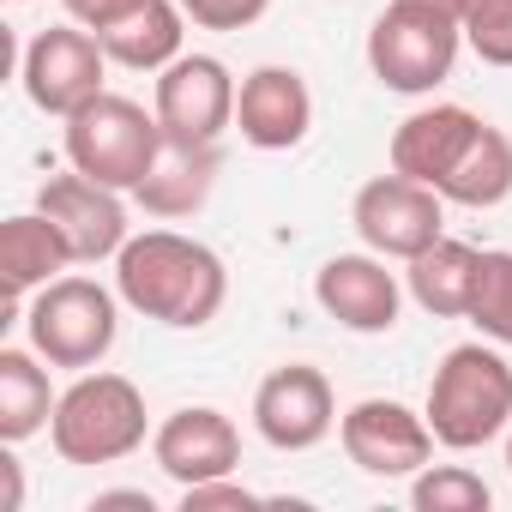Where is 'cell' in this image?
I'll return each instance as SVG.
<instances>
[{"label":"cell","instance_id":"obj_1","mask_svg":"<svg viewBox=\"0 0 512 512\" xmlns=\"http://www.w3.org/2000/svg\"><path fill=\"white\" fill-rule=\"evenodd\" d=\"M115 290L133 314L175 332H199L223 314L229 272L205 241L181 229H145V235H127V247L115 253Z\"/></svg>","mask_w":512,"mask_h":512},{"label":"cell","instance_id":"obj_2","mask_svg":"<svg viewBox=\"0 0 512 512\" xmlns=\"http://www.w3.org/2000/svg\"><path fill=\"white\" fill-rule=\"evenodd\" d=\"M434 440L446 452H476L488 440L506 434L512 422V362L488 344H452L428 380V404H422Z\"/></svg>","mask_w":512,"mask_h":512},{"label":"cell","instance_id":"obj_3","mask_svg":"<svg viewBox=\"0 0 512 512\" xmlns=\"http://www.w3.org/2000/svg\"><path fill=\"white\" fill-rule=\"evenodd\" d=\"M145 392L127 374H79L61 398H55V422H49V446L67 464H121L145 446Z\"/></svg>","mask_w":512,"mask_h":512},{"label":"cell","instance_id":"obj_4","mask_svg":"<svg viewBox=\"0 0 512 512\" xmlns=\"http://www.w3.org/2000/svg\"><path fill=\"white\" fill-rule=\"evenodd\" d=\"M61 145H67V163H73L79 175H91V181H103V187H115V193H133V187L145 181L157 145H163V121H157V109L145 115L133 97L97 91L85 109L67 115Z\"/></svg>","mask_w":512,"mask_h":512},{"label":"cell","instance_id":"obj_5","mask_svg":"<svg viewBox=\"0 0 512 512\" xmlns=\"http://www.w3.org/2000/svg\"><path fill=\"white\" fill-rule=\"evenodd\" d=\"M464 25L428 0H392L368 31V73L398 97H428L452 79Z\"/></svg>","mask_w":512,"mask_h":512},{"label":"cell","instance_id":"obj_6","mask_svg":"<svg viewBox=\"0 0 512 512\" xmlns=\"http://www.w3.org/2000/svg\"><path fill=\"white\" fill-rule=\"evenodd\" d=\"M25 332L49 368H97L121 338V290H103L97 278H55L31 296Z\"/></svg>","mask_w":512,"mask_h":512},{"label":"cell","instance_id":"obj_7","mask_svg":"<svg viewBox=\"0 0 512 512\" xmlns=\"http://www.w3.org/2000/svg\"><path fill=\"white\" fill-rule=\"evenodd\" d=\"M350 223L362 235L368 253L380 260H416L428 253L440 235H446V199L428 187V181H410V175H374L356 187V205H350Z\"/></svg>","mask_w":512,"mask_h":512},{"label":"cell","instance_id":"obj_8","mask_svg":"<svg viewBox=\"0 0 512 512\" xmlns=\"http://www.w3.org/2000/svg\"><path fill=\"white\" fill-rule=\"evenodd\" d=\"M103 73H109V55L97 43V31L85 25H49L25 43L19 55V85L25 97L43 109V115H73L85 109L97 91H103Z\"/></svg>","mask_w":512,"mask_h":512},{"label":"cell","instance_id":"obj_9","mask_svg":"<svg viewBox=\"0 0 512 512\" xmlns=\"http://www.w3.org/2000/svg\"><path fill=\"white\" fill-rule=\"evenodd\" d=\"M253 428L278 452H314L338 428V398L332 380L314 362H284L253 392Z\"/></svg>","mask_w":512,"mask_h":512},{"label":"cell","instance_id":"obj_10","mask_svg":"<svg viewBox=\"0 0 512 512\" xmlns=\"http://www.w3.org/2000/svg\"><path fill=\"white\" fill-rule=\"evenodd\" d=\"M338 440H344V458L362 470V476H416L428 458H434V428L428 416H416L410 404L398 398H362L338 416Z\"/></svg>","mask_w":512,"mask_h":512},{"label":"cell","instance_id":"obj_11","mask_svg":"<svg viewBox=\"0 0 512 512\" xmlns=\"http://www.w3.org/2000/svg\"><path fill=\"white\" fill-rule=\"evenodd\" d=\"M235 97H241V85L217 55H175L157 73V103L151 109H157L163 133L217 145L235 127Z\"/></svg>","mask_w":512,"mask_h":512},{"label":"cell","instance_id":"obj_12","mask_svg":"<svg viewBox=\"0 0 512 512\" xmlns=\"http://www.w3.org/2000/svg\"><path fill=\"white\" fill-rule=\"evenodd\" d=\"M37 211L55 217V229L67 235L73 247V266H97V260H115L127 247V205L115 187L67 169V175H49L37 187Z\"/></svg>","mask_w":512,"mask_h":512},{"label":"cell","instance_id":"obj_13","mask_svg":"<svg viewBox=\"0 0 512 512\" xmlns=\"http://www.w3.org/2000/svg\"><path fill=\"white\" fill-rule=\"evenodd\" d=\"M314 302L344 332H392L404 308V284L398 272H386L380 253H332L314 272Z\"/></svg>","mask_w":512,"mask_h":512},{"label":"cell","instance_id":"obj_14","mask_svg":"<svg viewBox=\"0 0 512 512\" xmlns=\"http://www.w3.org/2000/svg\"><path fill=\"white\" fill-rule=\"evenodd\" d=\"M151 458L181 488L205 482V476H235V464H241V428L223 410H211V404H187V410H175V416L157 422Z\"/></svg>","mask_w":512,"mask_h":512},{"label":"cell","instance_id":"obj_15","mask_svg":"<svg viewBox=\"0 0 512 512\" xmlns=\"http://www.w3.org/2000/svg\"><path fill=\"white\" fill-rule=\"evenodd\" d=\"M235 127L253 151H296L314 127V91L296 67H253L235 97Z\"/></svg>","mask_w":512,"mask_h":512},{"label":"cell","instance_id":"obj_16","mask_svg":"<svg viewBox=\"0 0 512 512\" xmlns=\"http://www.w3.org/2000/svg\"><path fill=\"white\" fill-rule=\"evenodd\" d=\"M482 115L464 109V103H434V109H416L398 121L392 133V169L410 175V181H428L440 193V181L452 175V163L464 157V145L476 139Z\"/></svg>","mask_w":512,"mask_h":512},{"label":"cell","instance_id":"obj_17","mask_svg":"<svg viewBox=\"0 0 512 512\" xmlns=\"http://www.w3.org/2000/svg\"><path fill=\"white\" fill-rule=\"evenodd\" d=\"M211 187H217V145L163 133V145H157V157H151L145 181L133 187V199H139L151 217L175 223V217H193V211H205Z\"/></svg>","mask_w":512,"mask_h":512},{"label":"cell","instance_id":"obj_18","mask_svg":"<svg viewBox=\"0 0 512 512\" xmlns=\"http://www.w3.org/2000/svg\"><path fill=\"white\" fill-rule=\"evenodd\" d=\"M67 266H73V247H67V235L55 229L49 211H19V217L0 223V284H7L13 308H25V296L55 284Z\"/></svg>","mask_w":512,"mask_h":512},{"label":"cell","instance_id":"obj_19","mask_svg":"<svg viewBox=\"0 0 512 512\" xmlns=\"http://www.w3.org/2000/svg\"><path fill=\"white\" fill-rule=\"evenodd\" d=\"M181 37H187V13L181 0H139L133 13H121L115 25L97 31L103 55L127 73H163L175 55H181Z\"/></svg>","mask_w":512,"mask_h":512},{"label":"cell","instance_id":"obj_20","mask_svg":"<svg viewBox=\"0 0 512 512\" xmlns=\"http://www.w3.org/2000/svg\"><path fill=\"white\" fill-rule=\"evenodd\" d=\"M476 272H482V247L440 235L428 253H416V260H410L404 290L416 296L422 314H434V320H464V314H470V296H476Z\"/></svg>","mask_w":512,"mask_h":512},{"label":"cell","instance_id":"obj_21","mask_svg":"<svg viewBox=\"0 0 512 512\" xmlns=\"http://www.w3.org/2000/svg\"><path fill=\"white\" fill-rule=\"evenodd\" d=\"M49 422H55V386H49L43 356L7 344L0 350V440L19 446V440L43 434Z\"/></svg>","mask_w":512,"mask_h":512},{"label":"cell","instance_id":"obj_22","mask_svg":"<svg viewBox=\"0 0 512 512\" xmlns=\"http://www.w3.org/2000/svg\"><path fill=\"white\" fill-rule=\"evenodd\" d=\"M440 199L470 205V211H488V205L512 199V139H506L494 121L476 127V139L464 145V157H458L452 175L440 181Z\"/></svg>","mask_w":512,"mask_h":512},{"label":"cell","instance_id":"obj_23","mask_svg":"<svg viewBox=\"0 0 512 512\" xmlns=\"http://www.w3.org/2000/svg\"><path fill=\"white\" fill-rule=\"evenodd\" d=\"M410 506H416V512H488L494 494H488V482H482L476 470H464V464H422V470L410 476Z\"/></svg>","mask_w":512,"mask_h":512},{"label":"cell","instance_id":"obj_24","mask_svg":"<svg viewBox=\"0 0 512 512\" xmlns=\"http://www.w3.org/2000/svg\"><path fill=\"white\" fill-rule=\"evenodd\" d=\"M482 338L512 344V253H482V272H476V296L464 314Z\"/></svg>","mask_w":512,"mask_h":512},{"label":"cell","instance_id":"obj_25","mask_svg":"<svg viewBox=\"0 0 512 512\" xmlns=\"http://www.w3.org/2000/svg\"><path fill=\"white\" fill-rule=\"evenodd\" d=\"M464 43L488 67H512V0H470L464 7Z\"/></svg>","mask_w":512,"mask_h":512},{"label":"cell","instance_id":"obj_26","mask_svg":"<svg viewBox=\"0 0 512 512\" xmlns=\"http://www.w3.org/2000/svg\"><path fill=\"white\" fill-rule=\"evenodd\" d=\"M272 0H181V13L199 25V31H247L266 19Z\"/></svg>","mask_w":512,"mask_h":512},{"label":"cell","instance_id":"obj_27","mask_svg":"<svg viewBox=\"0 0 512 512\" xmlns=\"http://www.w3.org/2000/svg\"><path fill=\"white\" fill-rule=\"evenodd\" d=\"M247 506H260V494L241 488L235 476H205L181 488V512H247Z\"/></svg>","mask_w":512,"mask_h":512},{"label":"cell","instance_id":"obj_28","mask_svg":"<svg viewBox=\"0 0 512 512\" xmlns=\"http://www.w3.org/2000/svg\"><path fill=\"white\" fill-rule=\"evenodd\" d=\"M67 7V19L73 25H85V31H103V25H115L121 13H133L139 0H61Z\"/></svg>","mask_w":512,"mask_h":512},{"label":"cell","instance_id":"obj_29","mask_svg":"<svg viewBox=\"0 0 512 512\" xmlns=\"http://www.w3.org/2000/svg\"><path fill=\"white\" fill-rule=\"evenodd\" d=\"M109 506H133V512H157V500H151L145 488H103V494L91 500V512H109Z\"/></svg>","mask_w":512,"mask_h":512},{"label":"cell","instance_id":"obj_30","mask_svg":"<svg viewBox=\"0 0 512 512\" xmlns=\"http://www.w3.org/2000/svg\"><path fill=\"white\" fill-rule=\"evenodd\" d=\"M0 482H7L0 512H19V506H25V476H19V458H13V452H0Z\"/></svg>","mask_w":512,"mask_h":512},{"label":"cell","instance_id":"obj_31","mask_svg":"<svg viewBox=\"0 0 512 512\" xmlns=\"http://www.w3.org/2000/svg\"><path fill=\"white\" fill-rule=\"evenodd\" d=\"M428 7H440V13H452V19H464V7H470V0H428Z\"/></svg>","mask_w":512,"mask_h":512},{"label":"cell","instance_id":"obj_32","mask_svg":"<svg viewBox=\"0 0 512 512\" xmlns=\"http://www.w3.org/2000/svg\"><path fill=\"white\" fill-rule=\"evenodd\" d=\"M506 470H512V434H506Z\"/></svg>","mask_w":512,"mask_h":512},{"label":"cell","instance_id":"obj_33","mask_svg":"<svg viewBox=\"0 0 512 512\" xmlns=\"http://www.w3.org/2000/svg\"><path fill=\"white\" fill-rule=\"evenodd\" d=\"M13 7H25V0H13Z\"/></svg>","mask_w":512,"mask_h":512}]
</instances>
